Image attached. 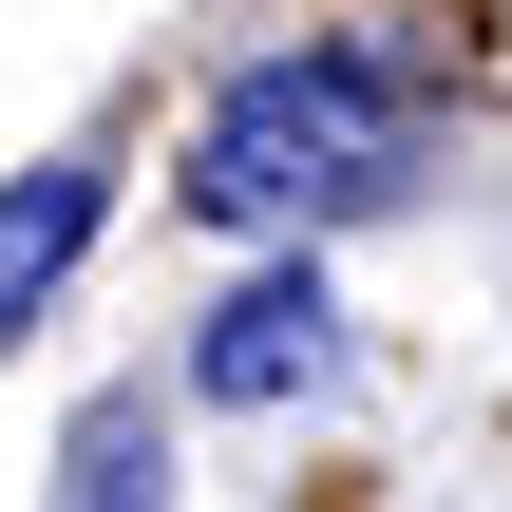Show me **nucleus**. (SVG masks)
Returning a JSON list of instances; mask_svg holds the SVG:
<instances>
[{"label": "nucleus", "instance_id": "1", "mask_svg": "<svg viewBox=\"0 0 512 512\" xmlns=\"http://www.w3.org/2000/svg\"><path fill=\"white\" fill-rule=\"evenodd\" d=\"M418 76L380 57V38H285V57H247L209 114H190V228H342V209H380L399 171H418Z\"/></svg>", "mask_w": 512, "mask_h": 512}, {"label": "nucleus", "instance_id": "2", "mask_svg": "<svg viewBox=\"0 0 512 512\" xmlns=\"http://www.w3.org/2000/svg\"><path fill=\"white\" fill-rule=\"evenodd\" d=\"M342 361V285H323V247H266L209 323H190V399L209 418H266V399H304Z\"/></svg>", "mask_w": 512, "mask_h": 512}, {"label": "nucleus", "instance_id": "3", "mask_svg": "<svg viewBox=\"0 0 512 512\" xmlns=\"http://www.w3.org/2000/svg\"><path fill=\"white\" fill-rule=\"evenodd\" d=\"M95 228H114V152H95V133L38 152V171H0V342H38V304L76 285Z\"/></svg>", "mask_w": 512, "mask_h": 512}, {"label": "nucleus", "instance_id": "4", "mask_svg": "<svg viewBox=\"0 0 512 512\" xmlns=\"http://www.w3.org/2000/svg\"><path fill=\"white\" fill-rule=\"evenodd\" d=\"M57 512H171V437H152V399L114 380V399H76V437H57Z\"/></svg>", "mask_w": 512, "mask_h": 512}]
</instances>
